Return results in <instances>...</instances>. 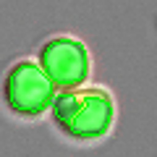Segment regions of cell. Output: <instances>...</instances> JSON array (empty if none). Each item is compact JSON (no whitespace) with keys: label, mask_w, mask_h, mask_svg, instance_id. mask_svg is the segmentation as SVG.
<instances>
[{"label":"cell","mask_w":157,"mask_h":157,"mask_svg":"<svg viewBox=\"0 0 157 157\" xmlns=\"http://www.w3.org/2000/svg\"><path fill=\"white\" fill-rule=\"evenodd\" d=\"M39 68L58 89H78L89 76V52L73 37H52L39 47Z\"/></svg>","instance_id":"cell-3"},{"label":"cell","mask_w":157,"mask_h":157,"mask_svg":"<svg viewBox=\"0 0 157 157\" xmlns=\"http://www.w3.org/2000/svg\"><path fill=\"white\" fill-rule=\"evenodd\" d=\"M52 121L66 136L76 141H94L113 126L115 107L105 89H66L52 100Z\"/></svg>","instance_id":"cell-1"},{"label":"cell","mask_w":157,"mask_h":157,"mask_svg":"<svg viewBox=\"0 0 157 157\" xmlns=\"http://www.w3.org/2000/svg\"><path fill=\"white\" fill-rule=\"evenodd\" d=\"M3 100L8 110L24 118H37L52 107L55 86L45 76V71L32 60H21L6 73L3 81Z\"/></svg>","instance_id":"cell-2"}]
</instances>
